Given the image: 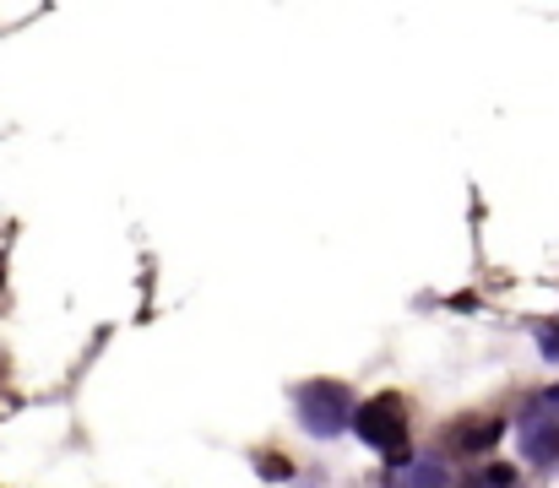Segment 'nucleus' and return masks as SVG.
Listing matches in <instances>:
<instances>
[{"instance_id":"obj_3","label":"nucleus","mask_w":559,"mask_h":488,"mask_svg":"<svg viewBox=\"0 0 559 488\" xmlns=\"http://www.w3.org/2000/svg\"><path fill=\"white\" fill-rule=\"evenodd\" d=\"M522 451H527V462H559V418H544V413H533L527 424H522Z\"/></svg>"},{"instance_id":"obj_4","label":"nucleus","mask_w":559,"mask_h":488,"mask_svg":"<svg viewBox=\"0 0 559 488\" xmlns=\"http://www.w3.org/2000/svg\"><path fill=\"white\" fill-rule=\"evenodd\" d=\"M385 488H451V473H445V462H407L391 473Z\"/></svg>"},{"instance_id":"obj_5","label":"nucleus","mask_w":559,"mask_h":488,"mask_svg":"<svg viewBox=\"0 0 559 488\" xmlns=\"http://www.w3.org/2000/svg\"><path fill=\"white\" fill-rule=\"evenodd\" d=\"M500 440V424H473V429H462V445H495Z\"/></svg>"},{"instance_id":"obj_2","label":"nucleus","mask_w":559,"mask_h":488,"mask_svg":"<svg viewBox=\"0 0 559 488\" xmlns=\"http://www.w3.org/2000/svg\"><path fill=\"white\" fill-rule=\"evenodd\" d=\"M354 429H359V440L374 445V451H402V440H407L402 402H396V396H370V402L354 413Z\"/></svg>"},{"instance_id":"obj_1","label":"nucleus","mask_w":559,"mask_h":488,"mask_svg":"<svg viewBox=\"0 0 559 488\" xmlns=\"http://www.w3.org/2000/svg\"><path fill=\"white\" fill-rule=\"evenodd\" d=\"M299 413H305V429L310 435H321V440H332V435H343L348 424H354V396L337 385V380H316V385H305L299 391Z\"/></svg>"},{"instance_id":"obj_6","label":"nucleus","mask_w":559,"mask_h":488,"mask_svg":"<svg viewBox=\"0 0 559 488\" xmlns=\"http://www.w3.org/2000/svg\"><path fill=\"white\" fill-rule=\"evenodd\" d=\"M261 478H288V462L283 456H261Z\"/></svg>"}]
</instances>
